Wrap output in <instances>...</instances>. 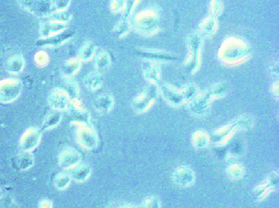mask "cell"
I'll list each match as a JSON object with an SVG mask.
<instances>
[{"mask_svg": "<svg viewBox=\"0 0 279 208\" xmlns=\"http://www.w3.org/2000/svg\"><path fill=\"white\" fill-rule=\"evenodd\" d=\"M67 24L62 22H55L49 20L42 22L39 27V38H46L54 34H58L67 29Z\"/></svg>", "mask_w": 279, "mask_h": 208, "instance_id": "ffe728a7", "label": "cell"}, {"mask_svg": "<svg viewBox=\"0 0 279 208\" xmlns=\"http://www.w3.org/2000/svg\"><path fill=\"white\" fill-rule=\"evenodd\" d=\"M203 45V38L196 30L188 34L186 38L188 54L183 62V67L189 76L196 74L201 67V53Z\"/></svg>", "mask_w": 279, "mask_h": 208, "instance_id": "3957f363", "label": "cell"}, {"mask_svg": "<svg viewBox=\"0 0 279 208\" xmlns=\"http://www.w3.org/2000/svg\"><path fill=\"white\" fill-rule=\"evenodd\" d=\"M2 189H1V188H0V199L2 198Z\"/></svg>", "mask_w": 279, "mask_h": 208, "instance_id": "c3c4849f", "label": "cell"}, {"mask_svg": "<svg viewBox=\"0 0 279 208\" xmlns=\"http://www.w3.org/2000/svg\"><path fill=\"white\" fill-rule=\"evenodd\" d=\"M229 89H230L229 84L225 81H222L210 86L205 92L211 98V100H214L224 97L229 91Z\"/></svg>", "mask_w": 279, "mask_h": 208, "instance_id": "4316f807", "label": "cell"}, {"mask_svg": "<svg viewBox=\"0 0 279 208\" xmlns=\"http://www.w3.org/2000/svg\"><path fill=\"white\" fill-rule=\"evenodd\" d=\"M141 0H125V7L122 13L123 18L130 20L133 17L135 7L140 3Z\"/></svg>", "mask_w": 279, "mask_h": 208, "instance_id": "74e56055", "label": "cell"}, {"mask_svg": "<svg viewBox=\"0 0 279 208\" xmlns=\"http://www.w3.org/2000/svg\"><path fill=\"white\" fill-rule=\"evenodd\" d=\"M174 184L181 187L190 186L195 182V172L190 167H180L177 168L172 175Z\"/></svg>", "mask_w": 279, "mask_h": 208, "instance_id": "2e32d148", "label": "cell"}, {"mask_svg": "<svg viewBox=\"0 0 279 208\" xmlns=\"http://www.w3.org/2000/svg\"><path fill=\"white\" fill-rule=\"evenodd\" d=\"M132 29L143 37L154 36L161 30V14L157 7L141 10L133 17Z\"/></svg>", "mask_w": 279, "mask_h": 208, "instance_id": "7a4b0ae2", "label": "cell"}, {"mask_svg": "<svg viewBox=\"0 0 279 208\" xmlns=\"http://www.w3.org/2000/svg\"><path fill=\"white\" fill-rule=\"evenodd\" d=\"M76 131V140L79 144L88 150H92L97 147L98 144V135L91 125H78Z\"/></svg>", "mask_w": 279, "mask_h": 208, "instance_id": "4fadbf2b", "label": "cell"}, {"mask_svg": "<svg viewBox=\"0 0 279 208\" xmlns=\"http://www.w3.org/2000/svg\"><path fill=\"white\" fill-rule=\"evenodd\" d=\"M115 105V99L109 93H103L94 99L93 107L97 113L106 114L110 113Z\"/></svg>", "mask_w": 279, "mask_h": 208, "instance_id": "7402d4cb", "label": "cell"}, {"mask_svg": "<svg viewBox=\"0 0 279 208\" xmlns=\"http://www.w3.org/2000/svg\"><path fill=\"white\" fill-rule=\"evenodd\" d=\"M180 90H181L184 102L186 103H189V101L194 99L196 96L198 95L199 93H201L198 86L194 83L186 84Z\"/></svg>", "mask_w": 279, "mask_h": 208, "instance_id": "d6a6232c", "label": "cell"}, {"mask_svg": "<svg viewBox=\"0 0 279 208\" xmlns=\"http://www.w3.org/2000/svg\"><path fill=\"white\" fill-rule=\"evenodd\" d=\"M34 61L35 65L39 67L48 66L49 63V54L44 51L37 52L34 55Z\"/></svg>", "mask_w": 279, "mask_h": 208, "instance_id": "f35d334b", "label": "cell"}, {"mask_svg": "<svg viewBox=\"0 0 279 208\" xmlns=\"http://www.w3.org/2000/svg\"><path fill=\"white\" fill-rule=\"evenodd\" d=\"M97 45L93 42L87 41L79 50L78 58L81 61H88L93 59L97 53Z\"/></svg>", "mask_w": 279, "mask_h": 208, "instance_id": "f1b7e54d", "label": "cell"}, {"mask_svg": "<svg viewBox=\"0 0 279 208\" xmlns=\"http://www.w3.org/2000/svg\"><path fill=\"white\" fill-rule=\"evenodd\" d=\"M23 85L19 79H4L0 81V103H12L19 98Z\"/></svg>", "mask_w": 279, "mask_h": 208, "instance_id": "ba28073f", "label": "cell"}, {"mask_svg": "<svg viewBox=\"0 0 279 208\" xmlns=\"http://www.w3.org/2000/svg\"><path fill=\"white\" fill-rule=\"evenodd\" d=\"M142 207L143 208H162V204L157 197L151 196L145 199Z\"/></svg>", "mask_w": 279, "mask_h": 208, "instance_id": "b9f144b4", "label": "cell"}, {"mask_svg": "<svg viewBox=\"0 0 279 208\" xmlns=\"http://www.w3.org/2000/svg\"><path fill=\"white\" fill-rule=\"evenodd\" d=\"M156 86L163 98L169 105L172 107H179L185 103L182 95L181 90L179 89L175 88L167 82H164L162 80Z\"/></svg>", "mask_w": 279, "mask_h": 208, "instance_id": "8fae6325", "label": "cell"}, {"mask_svg": "<svg viewBox=\"0 0 279 208\" xmlns=\"http://www.w3.org/2000/svg\"><path fill=\"white\" fill-rule=\"evenodd\" d=\"M136 56L145 61L152 62H163L171 63L180 61V58L177 54L161 49H147V48H136L134 50Z\"/></svg>", "mask_w": 279, "mask_h": 208, "instance_id": "5b68a950", "label": "cell"}, {"mask_svg": "<svg viewBox=\"0 0 279 208\" xmlns=\"http://www.w3.org/2000/svg\"><path fill=\"white\" fill-rule=\"evenodd\" d=\"M83 83L88 90L91 92L98 90L103 86V76L98 71H90L84 77Z\"/></svg>", "mask_w": 279, "mask_h": 208, "instance_id": "d4e9b609", "label": "cell"}, {"mask_svg": "<svg viewBox=\"0 0 279 208\" xmlns=\"http://www.w3.org/2000/svg\"><path fill=\"white\" fill-rule=\"evenodd\" d=\"M219 22L216 17L213 16H207L201 20L198 24V29L196 31L205 39H211L216 35L218 30Z\"/></svg>", "mask_w": 279, "mask_h": 208, "instance_id": "ac0fdd59", "label": "cell"}, {"mask_svg": "<svg viewBox=\"0 0 279 208\" xmlns=\"http://www.w3.org/2000/svg\"><path fill=\"white\" fill-rule=\"evenodd\" d=\"M81 62L82 61L78 58H71L66 60L61 67L64 76L72 77L75 76L81 70Z\"/></svg>", "mask_w": 279, "mask_h": 208, "instance_id": "1f68e13d", "label": "cell"}, {"mask_svg": "<svg viewBox=\"0 0 279 208\" xmlns=\"http://www.w3.org/2000/svg\"><path fill=\"white\" fill-rule=\"evenodd\" d=\"M81 155L77 150L68 148L62 150L59 154V166L64 170H70L80 164Z\"/></svg>", "mask_w": 279, "mask_h": 208, "instance_id": "e0dca14e", "label": "cell"}, {"mask_svg": "<svg viewBox=\"0 0 279 208\" xmlns=\"http://www.w3.org/2000/svg\"><path fill=\"white\" fill-rule=\"evenodd\" d=\"M94 60V68L95 71L103 75L110 69L112 60L110 54L106 50L97 52L95 56L93 58Z\"/></svg>", "mask_w": 279, "mask_h": 208, "instance_id": "603a6c76", "label": "cell"}, {"mask_svg": "<svg viewBox=\"0 0 279 208\" xmlns=\"http://www.w3.org/2000/svg\"><path fill=\"white\" fill-rule=\"evenodd\" d=\"M66 111L75 124L90 125V113L82 105L79 98H71Z\"/></svg>", "mask_w": 279, "mask_h": 208, "instance_id": "30bf717a", "label": "cell"}, {"mask_svg": "<svg viewBox=\"0 0 279 208\" xmlns=\"http://www.w3.org/2000/svg\"><path fill=\"white\" fill-rule=\"evenodd\" d=\"M142 75L147 82L157 85L162 81V68L158 63L146 61L142 66Z\"/></svg>", "mask_w": 279, "mask_h": 208, "instance_id": "44dd1931", "label": "cell"}, {"mask_svg": "<svg viewBox=\"0 0 279 208\" xmlns=\"http://www.w3.org/2000/svg\"><path fill=\"white\" fill-rule=\"evenodd\" d=\"M269 70H270V73L272 74L273 76L279 77V61H273V63L270 64Z\"/></svg>", "mask_w": 279, "mask_h": 208, "instance_id": "f6af8a7d", "label": "cell"}, {"mask_svg": "<svg viewBox=\"0 0 279 208\" xmlns=\"http://www.w3.org/2000/svg\"><path fill=\"white\" fill-rule=\"evenodd\" d=\"M20 7L39 18H48L54 11L53 0H17Z\"/></svg>", "mask_w": 279, "mask_h": 208, "instance_id": "52a82bcc", "label": "cell"}, {"mask_svg": "<svg viewBox=\"0 0 279 208\" xmlns=\"http://www.w3.org/2000/svg\"><path fill=\"white\" fill-rule=\"evenodd\" d=\"M48 18L51 21L62 22V23L67 24V22L71 21V14L67 10H54Z\"/></svg>", "mask_w": 279, "mask_h": 208, "instance_id": "d590c367", "label": "cell"}, {"mask_svg": "<svg viewBox=\"0 0 279 208\" xmlns=\"http://www.w3.org/2000/svg\"><path fill=\"white\" fill-rule=\"evenodd\" d=\"M62 119V113L59 111L52 110L50 113L47 114L44 118V121L42 124L41 131L49 130L52 128L56 127Z\"/></svg>", "mask_w": 279, "mask_h": 208, "instance_id": "4dcf8cb0", "label": "cell"}, {"mask_svg": "<svg viewBox=\"0 0 279 208\" xmlns=\"http://www.w3.org/2000/svg\"><path fill=\"white\" fill-rule=\"evenodd\" d=\"M75 34H76V31L73 29L67 28L61 33L54 34L52 36L39 38L35 42V46L44 47V48H55V47L61 46L69 41L70 39H72Z\"/></svg>", "mask_w": 279, "mask_h": 208, "instance_id": "5bb4252c", "label": "cell"}, {"mask_svg": "<svg viewBox=\"0 0 279 208\" xmlns=\"http://www.w3.org/2000/svg\"><path fill=\"white\" fill-rule=\"evenodd\" d=\"M278 184H279V177L277 172H271L264 183L255 187L253 193L259 200H261L265 199V197H267L270 192L277 189Z\"/></svg>", "mask_w": 279, "mask_h": 208, "instance_id": "d6986e66", "label": "cell"}, {"mask_svg": "<svg viewBox=\"0 0 279 208\" xmlns=\"http://www.w3.org/2000/svg\"><path fill=\"white\" fill-rule=\"evenodd\" d=\"M41 140V130L37 128H29L22 134L19 146L24 152H31L39 146Z\"/></svg>", "mask_w": 279, "mask_h": 208, "instance_id": "9a60e30c", "label": "cell"}, {"mask_svg": "<svg viewBox=\"0 0 279 208\" xmlns=\"http://www.w3.org/2000/svg\"><path fill=\"white\" fill-rule=\"evenodd\" d=\"M279 81H276L273 84L271 87V92H272L273 96H275V98H279Z\"/></svg>", "mask_w": 279, "mask_h": 208, "instance_id": "bcb514c9", "label": "cell"}, {"mask_svg": "<svg viewBox=\"0 0 279 208\" xmlns=\"http://www.w3.org/2000/svg\"><path fill=\"white\" fill-rule=\"evenodd\" d=\"M158 89L156 85L148 84L142 92L138 94L132 101V108L135 113H144L153 105L158 95Z\"/></svg>", "mask_w": 279, "mask_h": 208, "instance_id": "8992f818", "label": "cell"}, {"mask_svg": "<svg viewBox=\"0 0 279 208\" xmlns=\"http://www.w3.org/2000/svg\"><path fill=\"white\" fill-rule=\"evenodd\" d=\"M71 177L68 174L66 173H58L54 177V186L58 190H64L68 188L71 184Z\"/></svg>", "mask_w": 279, "mask_h": 208, "instance_id": "e575fe53", "label": "cell"}, {"mask_svg": "<svg viewBox=\"0 0 279 208\" xmlns=\"http://www.w3.org/2000/svg\"><path fill=\"white\" fill-rule=\"evenodd\" d=\"M253 49L247 40L236 35L223 39L218 49L219 61L224 66H237L252 57Z\"/></svg>", "mask_w": 279, "mask_h": 208, "instance_id": "6da1fadb", "label": "cell"}, {"mask_svg": "<svg viewBox=\"0 0 279 208\" xmlns=\"http://www.w3.org/2000/svg\"><path fill=\"white\" fill-rule=\"evenodd\" d=\"M71 0H53L54 10H67Z\"/></svg>", "mask_w": 279, "mask_h": 208, "instance_id": "ee69618b", "label": "cell"}, {"mask_svg": "<svg viewBox=\"0 0 279 208\" xmlns=\"http://www.w3.org/2000/svg\"><path fill=\"white\" fill-rule=\"evenodd\" d=\"M224 9L223 0H211L209 3V10L211 16L217 17H221Z\"/></svg>", "mask_w": 279, "mask_h": 208, "instance_id": "8d00e7d4", "label": "cell"}, {"mask_svg": "<svg viewBox=\"0 0 279 208\" xmlns=\"http://www.w3.org/2000/svg\"><path fill=\"white\" fill-rule=\"evenodd\" d=\"M106 208H140L135 204L125 202H112Z\"/></svg>", "mask_w": 279, "mask_h": 208, "instance_id": "7bdbcfd3", "label": "cell"}, {"mask_svg": "<svg viewBox=\"0 0 279 208\" xmlns=\"http://www.w3.org/2000/svg\"><path fill=\"white\" fill-rule=\"evenodd\" d=\"M68 175L71 179L81 183V182L85 181L86 179L89 178L91 175V168L88 165L80 163V164L76 165V167L70 169Z\"/></svg>", "mask_w": 279, "mask_h": 208, "instance_id": "484cf974", "label": "cell"}, {"mask_svg": "<svg viewBox=\"0 0 279 208\" xmlns=\"http://www.w3.org/2000/svg\"><path fill=\"white\" fill-rule=\"evenodd\" d=\"M125 7V0H111L109 9L113 14L123 13Z\"/></svg>", "mask_w": 279, "mask_h": 208, "instance_id": "ab89813d", "label": "cell"}, {"mask_svg": "<svg viewBox=\"0 0 279 208\" xmlns=\"http://www.w3.org/2000/svg\"><path fill=\"white\" fill-rule=\"evenodd\" d=\"M71 99L69 93L64 89L56 87L49 93L48 103L52 110L59 111L62 113L68 108Z\"/></svg>", "mask_w": 279, "mask_h": 208, "instance_id": "7c38bea8", "label": "cell"}, {"mask_svg": "<svg viewBox=\"0 0 279 208\" xmlns=\"http://www.w3.org/2000/svg\"><path fill=\"white\" fill-rule=\"evenodd\" d=\"M210 138L203 130H197L193 135V143L196 149H204L208 145Z\"/></svg>", "mask_w": 279, "mask_h": 208, "instance_id": "836d02e7", "label": "cell"}, {"mask_svg": "<svg viewBox=\"0 0 279 208\" xmlns=\"http://www.w3.org/2000/svg\"><path fill=\"white\" fill-rule=\"evenodd\" d=\"M132 30V26L130 20L121 18L119 22L115 23L113 27L112 33L114 36L117 39H123L130 34Z\"/></svg>", "mask_w": 279, "mask_h": 208, "instance_id": "f546056e", "label": "cell"}, {"mask_svg": "<svg viewBox=\"0 0 279 208\" xmlns=\"http://www.w3.org/2000/svg\"><path fill=\"white\" fill-rule=\"evenodd\" d=\"M26 65L24 57L21 54H16L10 57L6 62V71L12 75H18L23 71Z\"/></svg>", "mask_w": 279, "mask_h": 208, "instance_id": "cb8c5ba5", "label": "cell"}, {"mask_svg": "<svg viewBox=\"0 0 279 208\" xmlns=\"http://www.w3.org/2000/svg\"><path fill=\"white\" fill-rule=\"evenodd\" d=\"M53 208V204L51 201H49L48 199H43L39 202V208Z\"/></svg>", "mask_w": 279, "mask_h": 208, "instance_id": "7dc6e473", "label": "cell"}, {"mask_svg": "<svg viewBox=\"0 0 279 208\" xmlns=\"http://www.w3.org/2000/svg\"><path fill=\"white\" fill-rule=\"evenodd\" d=\"M228 174L233 179H241L244 174V171H243L240 165L233 164L228 167Z\"/></svg>", "mask_w": 279, "mask_h": 208, "instance_id": "60d3db41", "label": "cell"}, {"mask_svg": "<svg viewBox=\"0 0 279 208\" xmlns=\"http://www.w3.org/2000/svg\"><path fill=\"white\" fill-rule=\"evenodd\" d=\"M211 99L204 91L199 93L194 99L187 103V108L192 115L196 118H205L211 112Z\"/></svg>", "mask_w": 279, "mask_h": 208, "instance_id": "9c48e42d", "label": "cell"}, {"mask_svg": "<svg viewBox=\"0 0 279 208\" xmlns=\"http://www.w3.org/2000/svg\"><path fill=\"white\" fill-rule=\"evenodd\" d=\"M254 125V118L249 115H242L228 125L220 128L213 133V137L218 139L219 143H226L228 138L238 129H248Z\"/></svg>", "mask_w": 279, "mask_h": 208, "instance_id": "277c9868", "label": "cell"}, {"mask_svg": "<svg viewBox=\"0 0 279 208\" xmlns=\"http://www.w3.org/2000/svg\"><path fill=\"white\" fill-rule=\"evenodd\" d=\"M34 158L30 152L22 151L15 159V165L19 171H27L34 166Z\"/></svg>", "mask_w": 279, "mask_h": 208, "instance_id": "83f0119b", "label": "cell"}]
</instances>
